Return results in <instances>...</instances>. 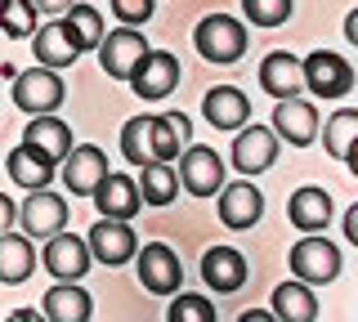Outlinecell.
I'll use <instances>...</instances> for the list:
<instances>
[{
  "instance_id": "1",
  "label": "cell",
  "mask_w": 358,
  "mask_h": 322,
  "mask_svg": "<svg viewBox=\"0 0 358 322\" xmlns=\"http://www.w3.org/2000/svg\"><path fill=\"white\" fill-rule=\"evenodd\" d=\"M193 45L206 63H220V68H229V63H238L246 54V27L238 18L229 14H206L193 31Z\"/></svg>"
},
{
  "instance_id": "2",
  "label": "cell",
  "mask_w": 358,
  "mask_h": 322,
  "mask_svg": "<svg viewBox=\"0 0 358 322\" xmlns=\"http://www.w3.org/2000/svg\"><path fill=\"white\" fill-rule=\"evenodd\" d=\"M287 264H291V277H300V282H309V286H327V282H336V273H341V251H336V242L318 237V233H305V237L291 247Z\"/></svg>"
},
{
  "instance_id": "3",
  "label": "cell",
  "mask_w": 358,
  "mask_h": 322,
  "mask_svg": "<svg viewBox=\"0 0 358 322\" xmlns=\"http://www.w3.org/2000/svg\"><path fill=\"white\" fill-rule=\"evenodd\" d=\"M63 76L54 68H27V72H14V108L27 117H41V112H59L63 108Z\"/></svg>"
},
{
  "instance_id": "4",
  "label": "cell",
  "mask_w": 358,
  "mask_h": 322,
  "mask_svg": "<svg viewBox=\"0 0 358 322\" xmlns=\"http://www.w3.org/2000/svg\"><path fill=\"white\" fill-rule=\"evenodd\" d=\"M134 273H139L143 291L152 295H175L179 282H184V264H179V255L166 247V242H148V247H134Z\"/></svg>"
},
{
  "instance_id": "5",
  "label": "cell",
  "mask_w": 358,
  "mask_h": 322,
  "mask_svg": "<svg viewBox=\"0 0 358 322\" xmlns=\"http://www.w3.org/2000/svg\"><path fill=\"white\" fill-rule=\"evenodd\" d=\"M175 180H179L184 193H193V197H215L220 184H224V157L215 148H206V143H188V148L179 152Z\"/></svg>"
},
{
  "instance_id": "6",
  "label": "cell",
  "mask_w": 358,
  "mask_h": 322,
  "mask_svg": "<svg viewBox=\"0 0 358 322\" xmlns=\"http://www.w3.org/2000/svg\"><path fill=\"white\" fill-rule=\"evenodd\" d=\"M300 81L313 98H345L354 90V68L331 50H318L300 63Z\"/></svg>"
},
{
  "instance_id": "7",
  "label": "cell",
  "mask_w": 358,
  "mask_h": 322,
  "mask_svg": "<svg viewBox=\"0 0 358 322\" xmlns=\"http://www.w3.org/2000/svg\"><path fill=\"white\" fill-rule=\"evenodd\" d=\"M94 50H99V68H103L112 81H130V72L139 68V59L148 54V41H143L139 27L121 23L117 31H103Z\"/></svg>"
},
{
  "instance_id": "8",
  "label": "cell",
  "mask_w": 358,
  "mask_h": 322,
  "mask_svg": "<svg viewBox=\"0 0 358 322\" xmlns=\"http://www.w3.org/2000/svg\"><path fill=\"white\" fill-rule=\"evenodd\" d=\"M41 264L45 273H54L59 282H81L90 273V247L85 237H76V233H50L45 237V251H41Z\"/></svg>"
},
{
  "instance_id": "9",
  "label": "cell",
  "mask_w": 358,
  "mask_h": 322,
  "mask_svg": "<svg viewBox=\"0 0 358 322\" xmlns=\"http://www.w3.org/2000/svg\"><path fill=\"white\" fill-rule=\"evenodd\" d=\"M18 224H22V233H27L31 242H45L50 233L67 228V202L59 193H50V184L31 188V197L18 206Z\"/></svg>"
},
{
  "instance_id": "10",
  "label": "cell",
  "mask_w": 358,
  "mask_h": 322,
  "mask_svg": "<svg viewBox=\"0 0 358 322\" xmlns=\"http://www.w3.org/2000/svg\"><path fill=\"white\" fill-rule=\"evenodd\" d=\"M85 247H90V260H99V264H108V269H117V264H126L130 255H134L139 237H134L130 219H108V215H99V224L90 228Z\"/></svg>"
},
{
  "instance_id": "11",
  "label": "cell",
  "mask_w": 358,
  "mask_h": 322,
  "mask_svg": "<svg viewBox=\"0 0 358 322\" xmlns=\"http://www.w3.org/2000/svg\"><path fill=\"white\" fill-rule=\"evenodd\" d=\"M179 85V59L166 50H148L139 59V68L130 72V90L139 98H148V103H157V98H166Z\"/></svg>"
},
{
  "instance_id": "12",
  "label": "cell",
  "mask_w": 358,
  "mask_h": 322,
  "mask_svg": "<svg viewBox=\"0 0 358 322\" xmlns=\"http://www.w3.org/2000/svg\"><path fill=\"white\" fill-rule=\"evenodd\" d=\"M278 161V135L268 126H238L233 130V166L242 175H264Z\"/></svg>"
},
{
  "instance_id": "13",
  "label": "cell",
  "mask_w": 358,
  "mask_h": 322,
  "mask_svg": "<svg viewBox=\"0 0 358 322\" xmlns=\"http://www.w3.org/2000/svg\"><path fill=\"white\" fill-rule=\"evenodd\" d=\"M220 224L224 228H251V224H260V215H264V197H260V188H255L251 180H238V184H220Z\"/></svg>"
},
{
  "instance_id": "14",
  "label": "cell",
  "mask_w": 358,
  "mask_h": 322,
  "mask_svg": "<svg viewBox=\"0 0 358 322\" xmlns=\"http://www.w3.org/2000/svg\"><path fill=\"white\" fill-rule=\"evenodd\" d=\"M201 277H206V286L215 295H233V291L246 286L251 269H246V255L238 247H210L201 255Z\"/></svg>"
},
{
  "instance_id": "15",
  "label": "cell",
  "mask_w": 358,
  "mask_h": 322,
  "mask_svg": "<svg viewBox=\"0 0 358 322\" xmlns=\"http://www.w3.org/2000/svg\"><path fill=\"white\" fill-rule=\"evenodd\" d=\"M103 175H108L103 148H94V143H72V148L63 152V184H67V193L90 197Z\"/></svg>"
},
{
  "instance_id": "16",
  "label": "cell",
  "mask_w": 358,
  "mask_h": 322,
  "mask_svg": "<svg viewBox=\"0 0 358 322\" xmlns=\"http://www.w3.org/2000/svg\"><path fill=\"white\" fill-rule=\"evenodd\" d=\"M273 135L287 139L291 148H309V143L318 139V112H313V103H305L300 94L278 98V108H273Z\"/></svg>"
},
{
  "instance_id": "17",
  "label": "cell",
  "mask_w": 358,
  "mask_h": 322,
  "mask_svg": "<svg viewBox=\"0 0 358 322\" xmlns=\"http://www.w3.org/2000/svg\"><path fill=\"white\" fill-rule=\"evenodd\" d=\"M94 206H99V215H108V219H134L143 210V197H139V184L130 180V175H103V180L94 184Z\"/></svg>"
},
{
  "instance_id": "18",
  "label": "cell",
  "mask_w": 358,
  "mask_h": 322,
  "mask_svg": "<svg viewBox=\"0 0 358 322\" xmlns=\"http://www.w3.org/2000/svg\"><path fill=\"white\" fill-rule=\"evenodd\" d=\"M31 41H36V63H41V68L63 72V68H72V63L81 59V45H76L72 31L63 27V18H50L45 27H36Z\"/></svg>"
},
{
  "instance_id": "19",
  "label": "cell",
  "mask_w": 358,
  "mask_h": 322,
  "mask_svg": "<svg viewBox=\"0 0 358 322\" xmlns=\"http://www.w3.org/2000/svg\"><path fill=\"white\" fill-rule=\"evenodd\" d=\"M201 117L215 130H238L251 121V98H246L238 85H215L206 98H201Z\"/></svg>"
},
{
  "instance_id": "20",
  "label": "cell",
  "mask_w": 358,
  "mask_h": 322,
  "mask_svg": "<svg viewBox=\"0 0 358 322\" xmlns=\"http://www.w3.org/2000/svg\"><path fill=\"white\" fill-rule=\"evenodd\" d=\"M287 219L300 233H322V228L331 224V193H327V188H318V184L296 188L291 202H287Z\"/></svg>"
},
{
  "instance_id": "21",
  "label": "cell",
  "mask_w": 358,
  "mask_h": 322,
  "mask_svg": "<svg viewBox=\"0 0 358 322\" xmlns=\"http://www.w3.org/2000/svg\"><path fill=\"white\" fill-rule=\"evenodd\" d=\"M22 143H27V148H36L45 161L59 166L63 152L72 148V126H67V121H59L54 112H41V117H31L27 130H22Z\"/></svg>"
},
{
  "instance_id": "22",
  "label": "cell",
  "mask_w": 358,
  "mask_h": 322,
  "mask_svg": "<svg viewBox=\"0 0 358 322\" xmlns=\"http://www.w3.org/2000/svg\"><path fill=\"white\" fill-rule=\"evenodd\" d=\"M260 90L273 94V98H291V94L305 90V81H300V59H296V54H287V50L264 54V63H260Z\"/></svg>"
},
{
  "instance_id": "23",
  "label": "cell",
  "mask_w": 358,
  "mask_h": 322,
  "mask_svg": "<svg viewBox=\"0 0 358 322\" xmlns=\"http://www.w3.org/2000/svg\"><path fill=\"white\" fill-rule=\"evenodd\" d=\"M148 139H152V157H157V161H175L179 152H184L188 143H193V121H188L184 112L152 117Z\"/></svg>"
},
{
  "instance_id": "24",
  "label": "cell",
  "mask_w": 358,
  "mask_h": 322,
  "mask_svg": "<svg viewBox=\"0 0 358 322\" xmlns=\"http://www.w3.org/2000/svg\"><path fill=\"white\" fill-rule=\"evenodd\" d=\"M94 314V300L85 295L81 282H54L45 291V318L50 322H90Z\"/></svg>"
},
{
  "instance_id": "25",
  "label": "cell",
  "mask_w": 358,
  "mask_h": 322,
  "mask_svg": "<svg viewBox=\"0 0 358 322\" xmlns=\"http://www.w3.org/2000/svg\"><path fill=\"white\" fill-rule=\"evenodd\" d=\"M31 269H36V251H31V237L27 233H0V282L5 286H18L27 282Z\"/></svg>"
},
{
  "instance_id": "26",
  "label": "cell",
  "mask_w": 358,
  "mask_h": 322,
  "mask_svg": "<svg viewBox=\"0 0 358 322\" xmlns=\"http://www.w3.org/2000/svg\"><path fill=\"white\" fill-rule=\"evenodd\" d=\"M273 318L278 322H313L318 318V300H313V286L291 277L273 291Z\"/></svg>"
},
{
  "instance_id": "27",
  "label": "cell",
  "mask_w": 358,
  "mask_h": 322,
  "mask_svg": "<svg viewBox=\"0 0 358 322\" xmlns=\"http://www.w3.org/2000/svg\"><path fill=\"white\" fill-rule=\"evenodd\" d=\"M5 166H9V180H14L18 188H27V193H31V188H45L54 180V170H59V166L45 161L36 148H27V143H18V148L5 157Z\"/></svg>"
},
{
  "instance_id": "28",
  "label": "cell",
  "mask_w": 358,
  "mask_h": 322,
  "mask_svg": "<svg viewBox=\"0 0 358 322\" xmlns=\"http://www.w3.org/2000/svg\"><path fill=\"white\" fill-rule=\"evenodd\" d=\"M322 143H327V152L336 161H350V170H358V152H354V143H358V112L354 108H341L327 126H322Z\"/></svg>"
},
{
  "instance_id": "29",
  "label": "cell",
  "mask_w": 358,
  "mask_h": 322,
  "mask_svg": "<svg viewBox=\"0 0 358 322\" xmlns=\"http://www.w3.org/2000/svg\"><path fill=\"white\" fill-rule=\"evenodd\" d=\"M139 197L148 206H171L175 202V193H179V180H175V166L171 161H157V157H148L139 166Z\"/></svg>"
},
{
  "instance_id": "30",
  "label": "cell",
  "mask_w": 358,
  "mask_h": 322,
  "mask_svg": "<svg viewBox=\"0 0 358 322\" xmlns=\"http://www.w3.org/2000/svg\"><path fill=\"white\" fill-rule=\"evenodd\" d=\"M63 27L72 31V41L81 50H94L99 36H103V14H99L94 5H81V0H72V5L63 9Z\"/></svg>"
},
{
  "instance_id": "31",
  "label": "cell",
  "mask_w": 358,
  "mask_h": 322,
  "mask_svg": "<svg viewBox=\"0 0 358 322\" xmlns=\"http://www.w3.org/2000/svg\"><path fill=\"white\" fill-rule=\"evenodd\" d=\"M0 31L14 41H27L36 31V5L31 0H0Z\"/></svg>"
},
{
  "instance_id": "32",
  "label": "cell",
  "mask_w": 358,
  "mask_h": 322,
  "mask_svg": "<svg viewBox=\"0 0 358 322\" xmlns=\"http://www.w3.org/2000/svg\"><path fill=\"white\" fill-rule=\"evenodd\" d=\"M148 126H152V117H134V121H126V126H121V152H126L130 166H143V161L152 157Z\"/></svg>"
},
{
  "instance_id": "33",
  "label": "cell",
  "mask_w": 358,
  "mask_h": 322,
  "mask_svg": "<svg viewBox=\"0 0 358 322\" xmlns=\"http://www.w3.org/2000/svg\"><path fill=\"white\" fill-rule=\"evenodd\" d=\"M166 318L171 322H215V305H210L206 295H184L179 291L171 300V309H166Z\"/></svg>"
},
{
  "instance_id": "34",
  "label": "cell",
  "mask_w": 358,
  "mask_h": 322,
  "mask_svg": "<svg viewBox=\"0 0 358 322\" xmlns=\"http://www.w3.org/2000/svg\"><path fill=\"white\" fill-rule=\"evenodd\" d=\"M242 14L255 27H282L291 18V0H242Z\"/></svg>"
},
{
  "instance_id": "35",
  "label": "cell",
  "mask_w": 358,
  "mask_h": 322,
  "mask_svg": "<svg viewBox=\"0 0 358 322\" xmlns=\"http://www.w3.org/2000/svg\"><path fill=\"white\" fill-rule=\"evenodd\" d=\"M112 14L126 27H143L152 18V0H112Z\"/></svg>"
},
{
  "instance_id": "36",
  "label": "cell",
  "mask_w": 358,
  "mask_h": 322,
  "mask_svg": "<svg viewBox=\"0 0 358 322\" xmlns=\"http://www.w3.org/2000/svg\"><path fill=\"white\" fill-rule=\"evenodd\" d=\"M14 219H18V206L9 202L5 193H0V233H5V228H14Z\"/></svg>"
},
{
  "instance_id": "37",
  "label": "cell",
  "mask_w": 358,
  "mask_h": 322,
  "mask_svg": "<svg viewBox=\"0 0 358 322\" xmlns=\"http://www.w3.org/2000/svg\"><path fill=\"white\" fill-rule=\"evenodd\" d=\"M31 5H36V14H63L72 0H31Z\"/></svg>"
},
{
  "instance_id": "38",
  "label": "cell",
  "mask_w": 358,
  "mask_h": 322,
  "mask_svg": "<svg viewBox=\"0 0 358 322\" xmlns=\"http://www.w3.org/2000/svg\"><path fill=\"white\" fill-rule=\"evenodd\" d=\"M345 237H350V242H358V206H350V210H345Z\"/></svg>"
},
{
  "instance_id": "39",
  "label": "cell",
  "mask_w": 358,
  "mask_h": 322,
  "mask_svg": "<svg viewBox=\"0 0 358 322\" xmlns=\"http://www.w3.org/2000/svg\"><path fill=\"white\" fill-rule=\"evenodd\" d=\"M268 318H273V314H264V309H246L238 322H268Z\"/></svg>"
},
{
  "instance_id": "40",
  "label": "cell",
  "mask_w": 358,
  "mask_h": 322,
  "mask_svg": "<svg viewBox=\"0 0 358 322\" xmlns=\"http://www.w3.org/2000/svg\"><path fill=\"white\" fill-rule=\"evenodd\" d=\"M345 36H350V41H358V9L350 14V23H345Z\"/></svg>"
},
{
  "instance_id": "41",
  "label": "cell",
  "mask_w": 358,
  "mask_h": 322,
  "mask_svg": "<svg viewBox=\"0 0 358 322\" xmlns=\"http://www.w3.org/2000/svg\"><path fill=\"white\" fill-rule=\"evenodd\" d=\"M9 322H36V314H31V309H18V314H9Z\"/></svg>"
}]
</instances>
